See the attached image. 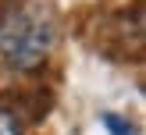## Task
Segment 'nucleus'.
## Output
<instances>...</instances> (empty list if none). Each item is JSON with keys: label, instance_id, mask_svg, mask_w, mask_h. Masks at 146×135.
Listing matches in <instances>:
<instances>
[{"label": "nucleus", "instance_id": "obj_2", "mask_svg": "<svg viewBox=\"0 0 146 135\" xmlns=\"http://www.w3.org/2000/svg\"><path fill=\"white\" fill-rule=\"evenodd\" d=\"M104 124H107L111 135H135V128L128 124L125 117H118V114H104Z\"/></svg>", "mask_w": 146, "mask_h": 135}, {"label": "nucleus", "instance_id": "obj_1", "mask_svg": "<svg viewBox=\"0 0 146 135\" xmlns=\"http://www.w3.org/2000/svg\"><path fill=\"white\" fill-rule=\"evenodd\" d=\"M54 46V21L39 7H18L0 21V57L11 68H36Z\"/></svg>", "mask_w": 146, "mask_h": 135}, {"label": "nucleus", "instance_id": "obj_3", "mask_svg": "<svg viewBox=\"0 0 146 135\" xmlns=\"http://www.w3.org/2000/svg\"><path fill=\"white\" fill-rule=\"evenodd\" d=\"M0 135H21L18 121H14L11 114H4V110H0Z\"/></svg>", "mask_w": 146, "mask_h": 135}]
</instances>
